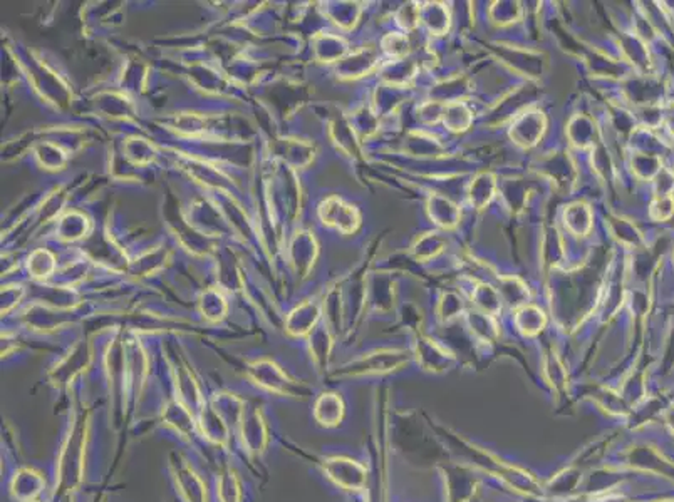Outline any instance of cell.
Here are the masks:
<instances>
[{
  "mask_svg": "<svg viewBox=\"0 0 674 502\" xmlns=\"http://www.w3.org/2000/svg\"><path fill=\"white\" fill-rule=\"evenodd\" d=\"M89 436V412L79 410L73 417V424L69 434L63 444V449L58 461V476H56V490L61 494L75 492L84 471V455Z\"/></svg>",
  "mask_w": 674,
  "mask_h": 502,
  "instance_id": "cell-1",
  "label": "cell"
},
{
  "mask_svg": "<svg viewBox=\"0 0 674 502\" xmlns=\"http://www.w3.org/2000/svg\"><path fill=\"white\" fill-rule=\"evenodd\" d=\"M325 476L336 486L346 490H361L366 484V469L348 457H325L323 459Z\"/></svg>",
  "mask_w": 674,
  "mask_h": 502,
  "instance_id": "cell-2",
  "label": "cell"
},
{
  "mask_svg": "<svg viewBox=\"0 0 674 502\" xmlns=\"http://www.w3.org/2000/svg\"><path fill=\"white\" fill-rule=\"evenodd\" d=\"M170 466L175 478L176 488L185 502H207V489L203 480L182 455L173 454Z\"/></svg>",
  "mask_w": 674,
  "mask_h": 502,
  "instance_id": "cell-3",
  "label": "cell"
},
{
  "mask_svg": "<svg viewBox=\"0 0 674 502\" xmlns=\"http://www.w3.org/2000/svg\"><path fill=\"white\" fill-rule=\"evenodd\" d=\"M240 436L244 439V445L252 454H262L267 447L269 436H267V426L263 420L261 409H245L240 418Z\"/></svg>",
  "mask_w": 674,
  "mask_h": 502,
  "instance_id": "cell-4",
  "label": "cell"
},
{
  "mask_svg": "<svg viewBox=\"0 0 674 502\" xmlns=\"http://www.w3.org/2000/svg\"><path fill=\"white\" fill-rule=\"evenodd\" d=\"M44 486H46V480L38 471L25 467L13 476L11 492H13V499L19 502L34 501V498Z\"/></svg>",
  "mask_w": 674,
  "mask_h": 502,
  "instance_id": "cell-5",
  "label": "cell"
},
{
  "mask_svg": "<svg viewBox=\"0 0 674 502\" xmlns=\"http://www.w3.org/2000/svg\"><path fill=\"white\" fill-rule=\"evenodd\" d=\"M344 417V404L336 393H324L314 405V418L323 427H337Z\"/></svg>",
  "mask_w": 674,
  "mask_h": 502,
  "instance_id": "cell-6",
  "label": "cell"
},
{
  "mask_svg": "<svg viewBox=\"0 0 674 502\" xmlns=\"http://www.w3.org/2000/svg\"><path fill=\"white\" fill-rule=\"evenodd\" d=\"M321 211H323L324 223L334 225L339 230H342V232L354 230L356 225H358V221H359L356 209L344 205L342 201H339V213H337L336 199H329L327 203H324V207H323Z\"/></svg>",
  "mask_w": 674,
  "mask_h": 502,
  "instance_id": "cell-7",
  "label": "cell"
},
{
  "mask_svg": "<svg viewBox=\"0 0 674 502\" xmlns=\"http://www.w3.org/2000/svg\"><path fill=\"white\" fill-rule=\"evenodd\" d=\"M164 422L168 426H172L176 432L188 436V434H193L195 429V424H199V420L195 418V414L191 412V409H188L183 404L170 405L166 409V417H164Z\"/></svg>",
  "mask_w": 674,
  "mask_h": 502,
  "instance_id": "cell-8",
  "label": "cell"
},
{
  "mask_svg": "<svg viewBox=\"0 0 674 502\" xmlns=\"http://www.w3.org/2000/svg\"><path fill=\"white\" fill-rule=\"evenodd\" d=\"M217 488H218L217 494H218L220 502H240L242 492H240V484H238V479L235 478L234 471L224 472L220 476Z\"/></svg>",
  "mask_w": 674,
  "mask_h": 502,
  "instance_id": "cell-9",
  "label": "cell"
},
{
  "mask_svg": "<svg viewBox=\"0 0 674 502\" xmlns=\"http://www.w3.org/2000/svg\"><path fill=\"white\" fill-rule=\"evenodd\" d=\"M29 502H39V501H29Z\"/></svg>",
  "mask_w": 674,
  "mask_h": 502,
  "instance_id": "cell-10",
  "label": "cell"
}]
</instances>
